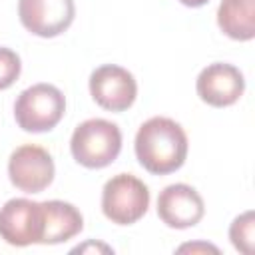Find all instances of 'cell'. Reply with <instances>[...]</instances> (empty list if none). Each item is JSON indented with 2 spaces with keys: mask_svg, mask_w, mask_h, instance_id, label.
I'll return each mask as SVG.
<instances>
[{
  "mask_svg": "<svg viewBox=\"0 0 255 255\" xmlns=\"http://www.w3.org/2000/svg\"><path fill=\"white\" fill-rule=\"evenodd\" d=\"M133 147L143 169L153 175H167L185 163L187 135L175 120L153 116L139 126Z\"/></svg>",
  "mask_w": 255,
  "mask_h": 255,
  "instance_id": "6da1fadb",
  "label": "cell"
},
{
  "mask_svg": "<svg viewBox=\"0 0 255 255\" xmlns=\"http://www.w3.org/2000/svg\"><path fill=\"white\" fill-rule=\"evenodd\" d=\"M70 151L80 165L88 169H102L116 161V157L120 155L122 131L118 124L110 120H86L80 126H76L70 139Z\"/></svg>",
  "mask_w": 255,
  "mask_h": 255,
  "instance_id": "7a4b0ae2",
  "label": "cell"
},
{
  "mask_svg": "<svg viewBox=\"0 0 255 255\" xmlns=\"http://www.w3.org/2000/svg\"><path fill=\"white\" fill-rule=\"evenodd\" d=\"M66 112L64 94L52 84H34L22 90L14 102V118L18 128L30 133L50 131L58 126Z\"/></svg>",
  "mask_w": 255,
  "mask_h": 255,
  "instance_id": "3957f363",
  "label": "cell"
},
{
  "mask_svg": "<svg viewBox=\"0 0 255 255\" xmlns=\"http://www.w3.org/2000/svg\"><path fill=\"white\" fill-rule=\"evenodd\" d=\"M149 207L147 185L131 175L118 173L104 183L102 189V211L116 225H131L139 221Z\"/></svg>",
  "mask_w": 255,
  "mask_h": 255,
  "instance_id": "277c9868",
  "label": "cell"
},
{
  "mask_svg": "<svg viewBox=\"0 0 255 255\" xmlns=\"http://www.w3.org/2000/svg\"><path fill=\"white\" fill-rule=\"evenodd\" d=\"M44 203L26 197L8 199L0 207V237L14 247H28L44 239Z\"/></svg>",
  "mask_w": 255,
  "mask_h": 255,
  "instance_id": "5b68a950",
  "label": "cell"
},
{
  "mask_svg": "<svg viewBox=\"0 0 255 255\" xmlns=\"http://www.w3.org/2000/svg\"><path fill=\"white\" fill-rule=\"evenodd\" d=\"M56 165L52 155L34 143L16 147L8 159V177L24 193H40L54 181Z\"/></svg>",
  "mask_w": 255,
  "mask_h": 255,
  "instance_id": "8992f818",
  "label": "cell"
},
{
  "mask_svg": "<svg viewBox=\"0 0 255 255\" xmlns=\"http://www.w3.org/2000/svg\"><path fill=\"white\" fill-rule=\"evenodd\" d=\"M90 94L100 108L108 112H124L135 102L137 82L126 68L104 64L90 76Z\"/></svg>",
  "mask_w": 255,
  "mask_h": 255,
  "instance_id": "52a82bcc",
  "label": "cell"
},
{
  "mask_svg": "<svg viewBox=\"0 0 255 255\" xmlns=\"http://www.w3.org/2000/svg\"><path fill=\"white\" fill-rule=\"evenodd\" d=\"M22 26L40 38L60 36L76 16L74 0H18Z\"/></svg>",
  "mask_w": 255,
  "mask_h": 255,
  "instance_id": "ba28073f",
  "label": "cell"
},
{
  "mask_svg": "<svg viewBox=\"0 0 255 255\" xmlns=\"http://www.w3.org/2000/svg\"><path fill=\"white\" fill-rule=\"evenodd\" d=\"M201 102L213 108H227L235 104L245 92V78L239 68L225 62H213L205 66L195 82Z\"/></svg>",
  "mask_w": 255,
  "mask_h": 255,
  "instance_id": "9c48e42d",
  "label": "cell"
},
{
  "mask_svg": "<svg viewBox=\"0 0 255 255\" xmlns=\"http://www.w3.org/2000/svg\"><path fill=\"white\" fill-rule=\"evenodd\" d=\"M205 203L195 187L171 183L157 195V215L171 229H187L203 219Z\"/></svg>",
  "mask_w": 255,
  "mask_h": 255,
  "instance_id": "30bf717a",
  "label": "cell"
},
{
  "mask_svg": "<svg viewBox=\"0 0 255 255\" xmlns=\"http://www.w3.org/2000/svg\"><path fill=\"white\" fill-rule=\"evenodd\" d=\"M42 203H44V215H46L42 245L64 243L76 237L84 229V217L76 205L60 199H50Z\"/></svg>",
  "mask_w": 255,
  "mask_h": 255,
  "instance_id": "8fae6325",
  "label": "cell"
},
{
  "mask_svg": "<svg viewBox=\"0 0 255 255\" xmlns=\"http://www.w3.org/2000/svg\"><path fill=\"white\" fill-rule=\"evenodd\" d=\"M217 26L225 36L247 42L255 38V0H221Z\"/></svg>",
  "mask_w": 255,
  "mask_h": 255,
  "instance_id": "7c38bea8",
  "label": "cell"
},
{
  "mask_svg": "<svg viewBox=\"0 0 255 255\" xmlns=\"http://www.w3.org/2000/svg\"><path fill=\"white\" fill-rule=\"evenodd\" d=\"M253 211H245L237 215L229 227V239L233 247L245 255L253 251Z\"/></svg>",
  "mask_w": 255,
  "mask_h": 255,
  "instance_id": "4fadbf2b",
  "label": "cell"
},
{
  "mask_svg": "<svg viewBox=\"0 0 255 255\" xmlns=\"http://www.w3.org/2000/svg\"><path fill=\"white\" fill-rule=\"evenodd\" d=\"M20 72H22L20 56L10 48L0 46V90L10 88L18 80Z\"/></svg>",
  "mask_w": 255,
  "mask_h": 255,
  "instance_id": "5bb4252c",
  "label": "cell"
},
{
  "mask_svg": "<svg viewBox=\"0 0 255 255\" xmlns=\"http://www.w3.org/2000/svg\"><path fill=\"white\" fill-rule=\"evenodd\" d=\"M177 251H213V253H219L217 247L209 245V243H193V245H181Z\"/></svg>",
  "mask_w": 255,
  "mask_h": 255,
  "instance_id": "9a60e30c",
  "label": "cell"
},
{
  "mask_svg": "<svg viewBox=\"0 0 255 255\" xmlns=\"http://www.w3.org/2000/svg\"><path fill=\"white\" fill-rule=\"evenodd\" d=\"M84 249H104V251H112L110 247H106V245H102V243H96V245H94V243H88V245H80V247H76L74 253H76V251H84Z\"/></svg>",
  "mask_w": 255,
  "mask_h": 255,
  "instance_id": "2e32d148",
  "label": "cell"
},
{
  "mask_svg": "<svg viewBox=\"0 0 255 255\" xmlns=\"http://www.w3.org/2000/svg\"><path fill=\"white\" fill-rule=\"evenodd\" d=\"M183 6H189V8H199V6H203V4H207L209 0H179Z\"/></svg>",
  "mask_w": 255,
  "mask_h": 255,
  "instance_id": "e0dca14e",
  "label": "cell"
}]
</instances>
